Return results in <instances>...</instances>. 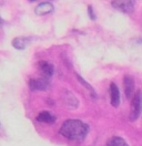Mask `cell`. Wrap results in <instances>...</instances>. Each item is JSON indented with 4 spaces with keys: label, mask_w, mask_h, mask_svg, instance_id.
<instances>
[{
    "label": "cell",
    "mask_w": 142,
    "mask_h": 146,
    "mask_svg": "<svg viewBox=\"0 0 142 146\" xmlns=\"http://www.w3.org/2000/svg\"><path fill=\"white\" fill-rule=\"evenodd\" d=\"M88 125L79 119H68L63 122L60 128V134L72 141H82L88 135Z\"/></svg>",
    "instance_id": "cell-1"
},
{
    "label": "cell",
    "mask_w": 142,
    "mask_h": 146,
    "mask_svg": "<svg viewBox=\"0 0 142 146\" xmlns=\"http://www.w3.org/2000/svg\"><path fill=\"white\" fill-rule=\"evenodd\" d=\"M142 111V92L138 90V92L133 95L131 102V112H130V119L137 121L139 119Z\"/></svg>",
    "instance_id": "cell-2"
},
{
    "label": "cell",
    "mask_w": 142,
    "mask_h": 146,
    "mask_svg": "<svg viewBox=\"0 0 142 146\" xmlns=\"http://www.w3.org/2000/svg\"><path fill=\"white\" fill-rule=\"evenodd\" d=\"M112 6L115 9L130 15L134 10V0H113Z\"/></svg>",
    "instance_id": "cell-3"
},
{
    "label": "cell",
    "mask_w": 142,
    "mask_h": 146,
    "mask_svg": "<svg viewBox=\"0 0 142 146\" xmlns=\"http://www.w3.org/2000/svg\"><path fill=\"white\" fill-rule=\"evenodd\" d=\"M29 88L33 92L44 91L49 88V83L47 82V80H44V79H31L29 81Z\"/></svg>",
    "instance_id": "cell-4"
},
{
    "label": "cell",
    "mask_w": 142,
    "mask_h": 146,
    "mask_svg": "<svg viewBox=\"0 0 142 146\" xmlns=\"http://www.w3.org/2000/svg\"><path fill=\"white\" fill-rule=\"evenodd\" d=\"M123 88L127 99H132L134 93V80L131 75H124Z\"/></svg>",
    "instance_id": "cell-5"
},
{
    "label": "cell",
    "mask_w": 142,
    "mask_h": 146,
    "mask_svg": "<svg viewBox=\"0 0 142 146\" xmlns=\"http://www.w3.org/2000/svg\"><path fill=\"white\" fill-rule=\"evenodd\" d=\"M110 102L111 105L115 108H118L120 104V91L115 85V83L110 84Z\"/></svg>",
    "instance_id": "cell-6"
},
{
    "label": "cell",
    "mask_w": 142,
    "mask_h": 146,
    "mask_svg": "<svg viewBox=\"0 0 142 146\" xmlns=\"http://www.w3.org/2000/svg\"><path fill=\"white\" fill-rule=\"evenodd\" d=\"M53 9H54V7L51 2H41L36 7L35 11L36 15H38V16H46V15L51 13Z\"/></svg>",
    "instance_id": "cell-7"
},
{
    "label": "cell",
    "mask_w": 142,
    "mask_h": 146,
    "mask_svg": "<svg viewBox=\"0 0 142 146\" xmlns=\"http://www.w3.org/2000/svg\"><path fill=\"white\" fill-rule=\"evenodd\" d=\"M62 100L67 104V106H70L72 109H77L78 108V100H77V98L73 94H71L68 90H63Z\"/></svg>",
    "instance_id": "cell-8"
},
{
    "label": "cell",
    "mask_w": 142,
    "mask_h": 146,
    "mask_svg": "<svg viewBox=\"0 0 142 146\" xmlns=\"http://www.w3.org/2000/svg\"><path fill=\"white\" fill-rule=\"evenodd\" d=\"M38 68H39V70L42 72V74H44V76L50 78V76L53 75L54 68H53V65L51 63L46 62V61H40V62L38 63Z\"/></svg>",
    "instance_id": "cell-9"
},
{
    "label": "cell",
    "mask_w": 142,
    "mask_h": 146,
    "mask_svg": "<svg viewBox=\"0 0 142 146\" xmlns=\"http://www.w3.org/2000/svg\"><path fill=\"white\" fill-rule=\"evenodd\" d=\"M37 119H38L39 122H44V123H49V124H51V123H53V122L56 121V117L53 116L50 112H41V113L38 115Z\"/></svg>",
    "instance_id": "cell-10"
},
{
    "label": "cell",
    "mask_w": 142,
    "mask_h": 146,
    "mask_svg": "<svg viewBox=\"0 0 142 146\" xmlns=\"http://www.w3.org/2000/svg\"><path fill=\"white\" fill-rule=\"evenodd\" d=\"M27 43H28V39L26 38H16L12 41V46L18 50H23L27 46Z\"/></svg>",
    "instance_id": "cell-11"
},
{
    "label": "cell",
    "mask_w": 142,
    "mask_h": 146,
    "mask_svg": "<svg viewBox=\"0 0 142 146\" xmlns=\"http://www.w3.org/2000/svg\"><path fill=\"white\" fill-rule=\"evenodd\" d=\"M107 146H129L127 144V142L121 137H112L111 139H109L108 145Z\"/></svg>",
    "instance_id": "cell-12"
},
{
    "label": "cell",
    "mask_w": 142,
    "mask_h": 146,
    "mask_svg": "<svg viewBox=\"0 0 142 146\" xmlns=\"http://www.w3.org/2000/svg\"><path fill=\"white\" fill-rule=\"evenodd\" d=\"M77 78H78L79 82L81 83V84H82V85H83V86H84L86 89H88L89 92H90V93H91L92 95H94V96H96V93H94V90H93V88H92V86H91V85H90V84H89V83L87 82L86 80H83V79H82V78L80 76L79 74H77Z\"/></svg>",
    "instance_id": "cell-13"
},
{
    "label": "cell",
    "mask_w": 142,
    "mask_h": 146,
    "mask_svg": "<svg viewBox=\"0 0 142 146\" xmlns=\"http://www.w3.org/2000/svg\"><path fill=\"white\" fill-rule=\"evenodd\" d=\"M88 12H89V17H90V19H91V20H96V15H94L93 9H92L91 6H89L88 7Z\"/></svg>",
    "instance_id": "cell-14"
}]
</instances>
